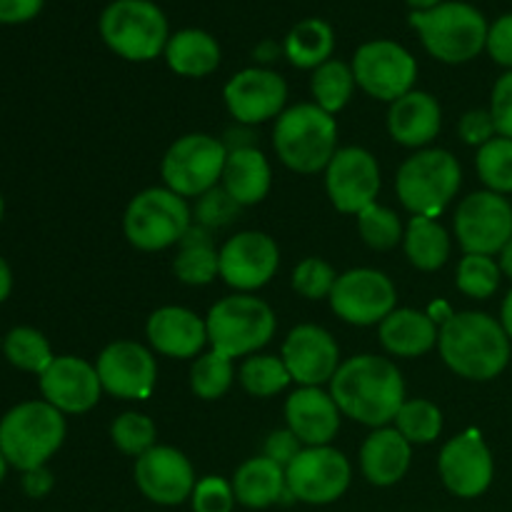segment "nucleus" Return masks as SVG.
Instances as JSON below:
<instances>
[{"mask_svg":"<svg viewBox=\"0 0 512 512\" xmlns=\"http://www.w3.org/2000/svg\"><path fill=\"white\" fill-rule=\"evenodd\" d=\"M138 490L158 505H180L193 495L195 470L180 450L170 445H155L135 460Z\"/></svg>","mask_w":512,"mask_h":512,"instance_id":"nucleus-20","label":"nucleus"},{"mask_svg":"<svg viewBox=\"0 0 512 512\" xmlns=\"http://www.w3.org/2000/svg\"><path fill=\"white\" fill-rule=\"evenodd\" d=\"M488 53L495 63L512 68V13L495 20L488 30Z\"/></svg>","mask_w":512,"mask_h":512,"instance_id":"nucleus-48","label":"nucleus"},{"mask_svg":"<svg viewBox=\"0 0 512 512\" xmlns=\"http://www.w3.org/2000/svg\"><path fill=\"white\" fill-rule=\"evenodd\" d=\"M458 158L448 150H420L405 160L395 178V190L405 208L420 218H438L460 190Z\"/></svg>","mask_w":512,"mask_h":512,"instance_id":"nucleus-6","label":"nucleus"},{"mask_svg":"<svg viewBox=\"0 0 512 512\" xmlns=\"http://www.w3.org/2000/svg\"><path fill=\"white\" fill-rule=\"evenodd\" d=\"M3 213H5V203H3V195H0V220H3Z\"/></svg>","mask_w":512,"mask_h":512,"instance_id":"nucleus-57","label":"nucleus"},{"mask_svg":"<svg viewBox=\"0 0 512 512\" xmlns=\"http://www.w3.org/2000/svg\"><path fill=\"white\" fill-rule=\"evenodd\" d=\"M240 383L255 398H270L283 393L293 378L278 355H253L240 365Z\"/></svg>","mask_w":512,"mask_h":512,"instance_id":"nucleus-37","label":"nucleus"},{"mask_svg":"<svg viewBox=\"0 0 512 512\" xmlns=\"http://www.w3.org/2000/svg\"><path fill=\"white\" fill-rule=\"evenodd\" d=\"M240 213V205L230 198L228 190L223 185H215L213 190H208L205 195H200L198 205H195V218H198V225L203 228L215 230L225 228V225L233 223Z\"/></svg>","mask_w":512,"mask_h":512,"instance_id":"nucleus-44","label":"nucleus"},{"mask_svg":"<svg viewBox=\"0 0 512 512\" xmlns=\"http://www.w3.org/2000/svg\"><path fill=\"white\" fill-rule=\"evenodd\" d=\"M413 445L395 428H378L360 448V468L368 483L390 488L400 483L410 468Z\"/></svg>","mask_w":512,"mask_h":512,"instance_id":"nucleus-26","label":"nucleus"},{"mask_svg":"<svg viewBox=\"0 0 512 512\" xmlns=\"http://www.w3.org/2000/svg\"><path fill=\"white\" fill-rule=\"evenodd\" d=\"M43 8V0H0V23H25Z\"/></svg>","mask_w":512,"mask_h":512,"instance_id":"nucleus-50","label":"nucleus"},{"mask_svg":"<svg viewBox=\"0 0 512 512\" xmlns=\"http://www.w3.org/2000/svg\"><path fill=\"white\" fill-rule=\"evenodd\" d=\"M190 503H193V512H233L238 500H235L233 483L210 475L195 483Z\"/></svg>","mask_w":512,"mask_h":512,"instance_id":"nucleus-45","label":"nucleus"},{"mask_svg":"<svg viewBox=\"0 0 512 512\" xmlns=\"http://www.w3.org/2000/svg\"><path fill=\"white\" fill-rule=\"evenodd\" d=\"M353 75L365 93L395 103L413 90L418 63L403 45L393 40H370L355 53Z\"/></svg>","mask_w":512,"mask_h":512,"instance_id":"nucleus-12","label":"nucleus"},{"mask_svg":"<svg viewBox=\"0 0 512 512\" xmlns=\"http://www.w3.org/2000/svg\"><path fill=\"white\" fill-rule=\"evenodd\" d=\"M288 430L308 448L330 445L340 430V408L333 395L320 388H300L285 403Z\"/></svg>","mask_w":512,"mask_h":512,"instance_id":"nucleus-23","label":"nucleus"},{"mask_svg":"<svg viewBox=\"0 0 512 512\" xmlns=\"http://www.w3.org/2000/svg\"><path fill=\"white\" fill-rule=\"evenodd\" d=\"M100 35L115 55L133 63L158 58L168 45V18L153 0H115L100 15Z\"/></svg>","mask_w":512,"mask_h":512,"instance_id":"nucleus-7","label":"nucleus"},{"mask_svg":"<svg viewBox=\"0 0 512 512\" xmlns=\"http://www.w3.org/2000/svg\"><path fill=\"white\" fill-rule=\"evenodd\" d=\"M165 60L173 73L185 78H205L220 65V45L205 30L185 28L170 35L165 45Z\"/></svg>","mask_w":512,"mask_h":512,"instance_id":"nucleus-30","label":"nucleus"},{"mask_svg":"<svg viewBox=\"0 0 512 512\" xmlns=\"http://www.w3.org/2000/svg\"><path fill=\"white\" fill-rule=\"evenodd\" d=\"M275 153L295 173H318L338 153V123L315 103H300L278 115Z\"/></svg>","mask_w":512,"mask_h":512,"instance_id":"nucleus-4","label":"nucleus"},{"mask_svg":"<svg viewBox=\"0 0 512 512\" xmlns=\"http://www.w3.org/2000/svg\"><path fill=\"white\" fill-rule=\"evenodd\" d=\"M358 230H360V238L375 250H390L405 238L403 223H400L398 213H393V210L378 203L360 210Z\"/></svg>","mask_w":512,"mask_h":512,"instance_id":"nucleus-40","label":"nucleus"},{"mask_svg":"<svg viewBox=\"0 0 512 512\" xmlns=\"http://www.w3.org/2000/svg\"><path fill=\"white\" fill-rule=\"evenodd\" d=\"M3 353L13 368L23 370V373H35L38 378L55 360L48 338H45L40 330L28 328V325L13 328L8 335H5Z\"/></svg>","mask_w":512,"mask_h":512,"instance_id":"nucleus-34","label":"nucleus"},{"mask_svg":"<svg viewBox=\"0 0 512 512\" xmlns=\"http://www.w3.org/2000/svg\"><path fill=\"white\" fill-rule=\"evenodd\" d=\"M503 328H505V333H508V338L512 340V290L503 303Z\"/></svg>","mask_w":512,"mask_h":512,"instance_id":"nucleus-54","label":"nucleus"},{"mask_svg":"<svg viewBox=\"0 0 512 512\" xmlns=\"http://www.w3.org/2000/svg\"><path fill=\"white\" fill-rule=\"evenodd\" d=\"M445 365L460 378L493 380L508 368L510 338L503 323L485 313L450 315L438 335Z\"/></svg>","mask_w":512,"mask_h":512,"instance_id":"nucleus-2","label":"nucleus"},{"mask_svg":"<svg viewBox=\"0 0 512 512\" xmlns=\"http://www.w3.org/2000/svg\"><path fill=\"white\" fill-rule=\"evenodd\" d=\"M190 225L188 203L170 188H148L138 193L123 218L125 238L145 253L178 245Z\"/></svg>","mask_w":512,"mask_h":512,"instance_id":"nucleus-9","label":"nucleus"},{"mask_svg":"<svg viewBox=\"0 0 512 512\" xmlns=\"http://www.w3.org/2000/svg\"><path fill=\"white\" fill-rule=\"evenodd\" d=\"M65 418L45 400H28L0 420V453L10 468L28 473L45 468L65 440Z\"/></svg>","mask_w":512,"mask_h":512,"instance_id":"nucleus-3","label":"nucleus"},{"mask_svg":"<svg viewBox=\"0 0 512 512\" xmlns=\"http://www.w3.org/2000/svg\"><path fill=\"white\" fill-rule=\"evenodd\" d=\"M438 335L433 318L413 308L393 310L380 323V343L390 355H398V358L425 355L438 343Z\"/></svg>","mask_w":512,"mask_h":512,"instance_id":"nucleus-28","label":"nucleus"},{"mask_svg":"<svg viewBox=\"0 0 512 512\" xmlns=\"http://www.w3.org/2000/svg\"><path fill=\"white\" fill-rule=\"evenodd\" d=\"M440 3H443V0H408V5L413 10H430Z\"/></svg>","mask_w":512,"mask_h":512,"instance_id":"nucleus-55","label":"nucleus"},{"mask_svg":"<svg viewBox=\"0 0 512 512\" xmlns=\"http://www.w3.org/2000/svg\"><path fill=\"white\" fill-rule=\"evenodd\" d=\"M500 270H503L505 275L512 280V240L508 245H505L503 250H500Z\"/></svg>","mask_w":512,"mask_h":512,"instance_id":"nucleus-53","label":"nucleus"},{"mask_svg":"<svg viewBox=\"0 0 512 512\" xmlns=\"http://www.w3.org/2000/svg\"><path fill=\"white\" fill-rule=\"evenodd\" d=\"M478 175L493 193H512V140L493 138L478 150Z\"/></svg>","mask_w":512,"mask_h":512,"instance_id":"nucleus-39","label":"nucleus"},{"mask_svg":"<svg viewBox=\"0 0 512 512\" xmlns=\"http://www.w3.org/2000/svg\"><path fill=\"white\" fill-rule=\"evenodd\" d=\"M100 385L105 393L123 400H145L158 383V363L153 353L133 340H115L98 355Z\"/></svg>","mask_w":512,"mask_h":512,"instance_id":"nucleus-15","label":"nucleus"},{"mask_svg":"<svg viewBox=\"0 0 512 512\" xmlns=\"http://www.w3.org/2000/svg\"><path fill=\"white\" fill-rule=\"evenodd\" d=\"M300 450H303V443L295 438L293 430H275V433H270L268 443H265V458L278 463L280 468H288L298 458Z\"/></svg>","mask_w":512,"mask_h":512,"instance_id":"nucleus-49","label":"nucleus"},{"mask_svg":"<svg viewBox=\"0 0 512 512\" xmlns=\"http://www.w3.org/2000/svg\"><path fill=\"white\" fill-rule=\"evenodd\" d=\"M180 253L175 258V275L188 285H208L220 275V253L215 250L210 230L203 225H190L180 240Z\"/></svg>","mask_w":512,"mask_h":512,"instance_id":"nucleus-31","label":"nucleus"},{"mask_svg":"<svg viewBox=\"0 0 512 512\" xmlns=\"http://www.w3.org/2000/svg\"><path fill=\"white\" fill-rule=\"evenodd\" d=\"M233 378V360L210 350V353H205L203 358H198L193 363V370H190V388H193V393L198 398L218 400L228 393L230 385H233Z\"/></svg>","mask_w":512,"mask_h":512,"instance_id":"nucleus-38","label":"nucleus"},{"mask_svg":"<svg viewBox=\"0 0 512 512\" xmlns=\"http://www.w3.org/2000/svg\"><path fill=\"white\" fill-rule=\"evenodd\" d=\"M330 308L350 325L383 323L398 303V293L390 278L373 268H355L338 275L330 293Z\"/></svg>","mask_w":512,"mask_h":512,"instance_id":"nucleus-13","label":"nucleus"},{"mask_svg":"<svg viewBox=\"0 0 512 512\" xmlns=\"http://www.w3.org/2000/svg\"><path fill=\"white\" fill-rule=\"evenodd\" d=\"M285 368L303 388H320L330 383L340 368V350L333 335L320 325H298L283 343Z\"/></svg>","mask_w":512,"mask_h":512,"instance_id":"nucleus-21","label":"nucleus"},{"mask_svg":"<svg viewBox=\"0 0 512 512\" xmlns=\"http://www.w3.org/2000/svg\"><path fill=\"white\" fill-rule=\"evenodd\" d=\"M490 115L495 120L498 135L512 140V70L495 83L493 103H490Z\"/></svg>","mask_w":512,"mask_h":512,"instance_id":"nucleus-46","label":"nucleus"},{"mask_svg":"<svg viewBox=\"0 0 512 512\" xmlns=\"http://www.w3.org/2000/svg\"><path fill=\"white\" fill-rule=\"evenodd\" d=\"M353 470L348 458L330 445L303 448L298 458L285 468L290 498L308 505H328L343 498Z\"/></svg>","mask_w":512,"mask_h":512,"instance_id":"nucleus-11","label":"nucleus"},{"mask_svg":"<svg viewBox=\"0 0 512 512\" xmlns=\"http://www.w3.org/2000/svg\"><path fill=\"white\" fill-rule=\"evenodd\" d=\"M208 343L225 358H243L258 353L275 333V313L265 300L248 293L230 295L210 308Z\"/></svg>","mask_w":512,"mask_h":512,"instance_id":"nucleus-8","label":"nucleus"},{"mask_svg":"<svg viewBox=\"0 0 512 512\" xmlns=\"http://www.w3.org/2000/svg\"><path fill=\"white\" fill-rule=\"evenodd\" d=\"M223 188L228 190L230 198L245 208V205H255L268 195L270 180V163L258 148H238L228 150V160L223 168Z\"/></svg>","mask_w":512,"mask_h":512,"instance_id":"nucleus-27","label":"nucleus"},{"mask_svg":"<svg viewBox=\"0 0 512 512\" xmlns=\"http://www.w3.org/2000/svg\"><path fill=\"white\" fill-rule=\"evenodd\" d=\"M155 435H158L155 423L143 413L120 415L113 428H110V438H113L115 448L125 455H133V458H140L150 448H155Z\"/></svg>","mask_w":512,"mask_h":512,"instance_id":"nucleus-42","label":"nucleus"},{"mask_svg":"<svg viewBox=\"0 0 512 512\" xmlns=\"http://www.w3.org/2000/svg\"><path fill=\"white\" fill-rule=\"evenodd\" d=\"M335 280H338L335 270L320 258H305L293 270V288L308 300L330 298V293L335 288Z\"/></svg>","mask_w":512,"mask_h":512,"instance_id":"nucleus-43","label":"nucleus"},{"mask_svg":"<svg viewBox=\"0 0 512 512\" xmlns=\"http://www.w3.org/2000/svg\"><path fill=\"white\" fill-rule=\"evenodd\" d=\"M228 148L223 140L190 133L175 140L163 158V180L180 198H200L223 178Z\"/></svg>","mask_w":512,"mask_h":512,"instance_id":"nucleus-10","label":"nucleus"},{"mask_svg":"<svg viewBox=\"0 0 512 512\" xmlns=\"http://www.w3.org/2000/svg\"><path fill=\"white\" fill-rule=\"evenodd\" d=\"M438 470L450 493L458 498H478L493 483V453L478 430H468L443 445Z\"/></svg>","mask_w":512,"mask_h":512,"instance_id":"nucleus-18","label":"nucleus"},{"mask_svg":"<svg viewBox=\"0 0 512 512\" xmlns=\"http://www.w3.org/2000/svg\"><path fill=\"white\" fill-rule=\"evenodd\" d=\"M10 290H13V270H10L8 260L0 255V303L10 298Z\"/></svg>","mask_w":512,"mask_h":512,"instance_id":"nucleus-52","label":"nucleus"},{"mask_svg":"<svg viewBox=\"0 0 512 512\" xmlns=\"http://www.w3.org/2000/svg\"><path fill=\"white\" fill-rule=\"evenodd\" d=\"M328 198L340 213H355L375 203L380 190V168L365 148H343L325 168Z\"/></svg>","mask_w":512,"mask_h":512,"instance_id":"nucleus-17","label":"nucleus"},{"mask_svg":"<svg viewBox=\"0 0 512 512\" xmlns=\"http://www.w3.org/2000/svg\"><path fill=\"white\" fill-rule=\"evenodd\" d=\"M23 490L28 498H45V495L53 490V475H50L48 468H35L23 473Z\"/></svg>","mask_w":512,"mask_h":512,"instance_id":"nucleus-51","label":"nucleus"},{"mask_svg":"<svg viewBox=\"0 0 512 512\" xmlns=\"http://www.w3.org/2000/svg\"><path fill=\"white\" fill-rule=\"evenodd\" d=\"M355 85L358 83H355L353 65L343 63V60H328V63H323L320 68H315L313 80H310L315 105L330 115H335L338 110H343L348 105V100L353 98Z\"/></svg>","mask_w":512,"mask_h":512,"instance_id":"nucleus-35","label":"nucleus"},{"mask_svg":"<svg viewBox=\"0 0 512 512\" xmlns=\"http://www.w3.org/2000/svg\"><path fill=\"white\" fill-rule=\"evenodd\" d=\"M233 493L240 505L250 510H265L280 503L288 493L285 483V468L273 463L270 458H250L235 470Z\"/></svg>","mask_w":512,"mask_h":512,"instance_id":"nucleus-29","label":"nucleus"},{"mask_svg":"<svg viewBox=\"0 0 512 512\" xmlns=\"http://www.w3.org/2000/svg\"><path fill=\"white\" fill-rule=\"evenodd\" d=\"M455 235L465 253H500L512 240V205L493 190L468 195L455 213Z\"/></svg>","mask_w":512,"mask_h":512,"instance_id":"nucleus-14","label":"nucleus"},{"mask_svg":"<svg viewBox=\"0 0 512 512\" xmlns=\"http://www.w3.org/2000/svg\"><path fill=\"white\" fill-rule=\"evenodd\" d=\"M280 265V250L270 235L245 230L220 248V278L240 293H250L273 280Z\"/></svg>","mask_w":512,"mask_h":512,"instance_id":"nucleus-16","label":"nucleus"},{"mask_svg":"<svg viewBox=\"0 0 512 512\" xmlns=\"http://www.w3.org/2000/svg\"><path fill=\"white\" fill-rule=\"evenodd\" d=\"M330 395L340 413L370 428H385L405 403L398 365L378 355H355L340 363L330 380Z\"/></svg>","mask_w":512,"mask_h":512,"instance_id":"nucleus-1","label":"nucleus"},{"mask_svg":"<svg viewBox=\"0 0 512 512\" xmlns=\"http://www.w3.org/2000/svg\"><path fill=\"white\" fill-rule=\"evenodd\" d=\"M395 430L410 445H428L438 440L440 430H443V413L430 400H405L403 408L395 415Z\"/></svg>","mask_w":512,"mask_h":512,"instance_id":"nucleus-36","label":"nucleus"},{"mask_svg":"<svg viewBox=\"0 0 512 512\" xmlns=\"http://www.w3.org/2000/svg\"><path fill=\"white\" fill-rule=\"evenodd\" d=\"M5 473H8V460H5V455L0 453V483H3Z\"/></svg>","mask_w":512,"mask_h":512,"instance_id":"nucleus-56","label":"nucleus"},{"mask_svg":"<svg viewBox=\"0 0 512 512\" xmlns=\"http://www.w3.org/2000/svg\"><path fill=\"white\" fill-rule=\"evenodd\" d=\"M148 340L168 358H193L208 343V325L193 310L165 305L148 318Z\"/></svg>","mask_w":512,"mask_h":512,"instance_id":"nucleus-24","label":"nucleus"},{"mask_svg":"<svg viewBox=\"0 0 512 512\" xmlns=\"http://www.w3.org/2000/svg\"><path fill=\"white\" fill-rule=\"evenodd\" d=\"M500 265L490 255L465 253L458 265V288L470 298L485 300L498 290L500 285Z\"/></svg>","mask_w":512,"mask_h":512,"instance_id":"nucleus-41","label":"nucleus"},{"mask_svg":"<svg viewBox=\"0 0 512 512\" xmlns=\"http://www.w3.org/2000/svg\"><path fill=\"white\" fill-rule=\"evenodd\" d=\"M495 133H498V128H495L490 110H470L460 120V138L468 145H480L483 148L485 143L495 138Z\"/></svg>","mask_w":512,"mask_h":512,"instance_id":"nucleus-47","label":"nucleus"},{"mask_svg":"<svg viewBox=\"0 0 512 512\" xmlns=\"http://www.w3.org/2000/svg\"><path fill=\"white\" fill-rule=\"evenodd\" d=\"M225 105L243 125H258L283 113L288 85L278 73L265 68H248L235 73L225 85Z\"/></svg>","mask_w":512,"mask_h":512,"instance_id":"nucleus-22","label":"nucleus"},{"mask_svg":"<svg viewBox=\"0 0 512 512\" xmlns=\"http://www.w3.org/2000/svg\"><path fill=\"white\" fill-rule=\"evenodd\" d=\"M40 395L45 403L53 405L63 415L88 413L98 405L103 395L98 370L88 360L75 358V355H60L48 365L38 378Z\"/></svg>","mask_w":512,"mask_h":512,"instance_id":"nucleus-19","label":"nucleus"},{"mask_svg":"<svg viewBox=\"0 0 512 512\" xmlns=\"http://www.w3.org/2000/svg\"><path fill=\"white\" fill-rule=\"evenodd\" d=\"M335 48V35L325 20H300L285 38V55L295 68H320Z\"/></svg>","mask_w":512,"mask_h":512,"instance_id":"nucleus-33","label":"nucleus"},{"mask_svg":"<svg viewBox=\"0 0 512 512\" xmlns=\"http://www.w3.org/2000/svg\"><path fill=\"white\" fill-rule=\"evenodd\" d=\"M405 255L418 270H438L450 258V238L448 230L435 218H420L413 215L405 230Z\"/></svg>","mask_w":512,"mask_h":512,"instance_id":"nucleus-32","label":"nucleus"},{"mask_svg":"<svg viewBox=\"0 0 512 512\" xmlns=\"http://www.w3.org/2000/svg\"><path fill=\"white\" fill-rule=\"evenodd\" d=\"M410 25L418 30L425 50L443 63H468L488 45V20L478 8L460 0L413 10Z\"/></svg>","mask_w":512,"mask_h":512,"instance_id":"nucleus-5","label":"nucleus"},{"mask_svg":"<svg viewBox=\"0 0 512 512\" xmlns=\"http://www.w3.org/2000/svg\"><path fill=\"white\" fill-rule=\"evenodd\" d=\"M443 125V110L438 100L423 90H410L408 95L390 103L388 130L395 143L408 148H423L438 138Z\"/></svg>","mask_w":512,"mask_h":512,"instance_id":"nucleus-25","label":"nucleus"}]
</instances>
